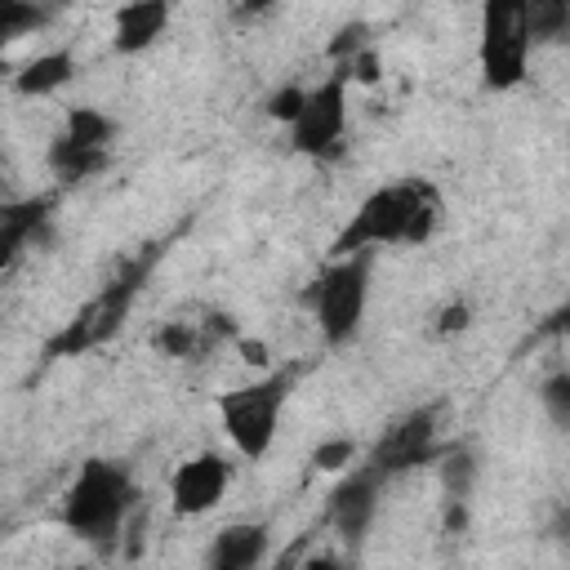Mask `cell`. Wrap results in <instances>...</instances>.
I'll return each instance as SVG.
<instances>
[{
  "label": "cell",
  "instance_id": "7",
  "mask_svg": "<svg viewBox=\"0 0 570 570\" xmlns=\"http://www.w3.org/2000/svg\"><path fill=\"white\" fill-rule=\"evenodd\" d=\"M441 414H445L441 401L414 405L410 414H401L396 423H387V428L379 432V441L365 450L361 463H365L370 472H379L383 481H396V476H405V472H414V468L436 463V459L445 454V445H441Z\"/></svg>",
  "mask_w": 570,
  "mask_h": 570
},
{
  "label": "cell",
  "instance_id": "26",
  "mask_svg": "<svg viewBox=\"0 0 570 570\" xmlns=\"http://www.w3.org/2000/svg\"><path fill=\"white\" fill-rule=\"evenodd\" d=\"M343 71H347L356 85H379V76H383V71H379V53H374V45H365V49H361Z\"/></svg>",
  "mask_w": 570,
  "mask_h": 570
},
{
  "label": "cell",
  "instance_id": "15",
  "mask_svg": "<svg viewBox=\"0 0 570 570\" xmlns=\"http://www.w3.org/2000/svg\"><path fill=\"white\" fill-rule=\"evenodd\" d=\"M49 174L62 183V187H71V183H85V178H94V174H102L107 165H111V147H98V142H80V138H71L67 129H58L53 134V142H49Z\"/></svg>",
  "mask_w": 570,
  "mask_h": 570
},
{
  "label": "cell",
  "instance_id": "5",
  "mask_svg": "<svg viewBox=\"0 0 570 570\" xmlns=\"http://www.w3.org/2000/svg\"><path fill=\"white\" fill-rule=\"evenodd\" d=\"M370 267H374V254L356 249V254L330 258V267L303 289V303L312 307V321L330 347H343L356 338L370 303Z\"/></svg>",
  "mask_w": 570,
  "mask_h": 570
},
{
  "label": "cell",
  "instance_id": "28",
  "mask_svg": "<svg viewBox=\"0 0 570 570\" xmlns=\"http://www.w3.org/2000/svg\"><path fill=\"white\" fill-rule=\"evenodd\" d=\"M236 352H240V361H249V365H258V370L272 361V352H267L263 338H236Z\"/></svg>",
  "mask_w": 570,
  "mask_h": 570
},
{
  "label": "cell",
  "instance_id": "23",
  "mask_svg": "<svg viewBox=\"0 0 570 570\" xmlns=\"http://www.w3.org/2000/svg\"><path fill=\"white\" fill-rule=\"evenodd\" d=\"M303 102H307V89H298V85H281L276 94H267V102H263V111H267V120H281V125H294V116L303 111Z\"/></svg>",
  "mask_w": 570,
  "mask_h": 570
},
{
  "label": "cell",
  "instance_id": "11",
  "mask_svg": "<svg viewBox=\"0 0 570 570\" xmlns=\"http://www.w3.org/2000/svg\"><path fill=\"white\" fill-rule=\"evenodd\" d=\"M232 485V463L218 450H200L187 463H178V472L169 476V503L178 517H205L223 503Z\"/></svg>",
  "mask_w": 570,
  "mask_h": 570
},
{
  "label": "cell",
  "instance_id": "1",
  "mask_svg": "<svg viewBox=\"0 0 570 570\" xmlns=\"http://www.w3.org/2000/svg\"><path fill=\"white\" fill-rule=\"evenodd\" d=\"M441 218H445V200L428 178L383 183L338 227V236L330 240V258H343L356 249H379V245H423L436 236Z\"/></svg>",
  "mask_w": 570,
  "mask_h": 570
},
{
  "label": "cell",
  "instance_id": "6",
  "mask_svg": "<svg viewBox=\"0 0 570 570\" xmlns=\"http://www.w3.org/2000/svg\"><path fill=\"white\" fill-rule=\"evenodd\" d=\"M530 13L525 0H481V36H476V62L481 85L494 94H508L530 71Z\"/></svg>",
  "mask_w": 570,
  "mask_h": 570
},
{
  "label": "cell",
  "instance_id": "16",
  "mask_svg": "<svg viewBox=\"0 0 570 570\" xmlns=\"http://www.w3.org/2000/svg\"><path fill=\"white\" fill-rule=\"evenodd\" d=\"M71 76H76V53L71 49H49V53H36L31 62H22L13 71V94L18 98H49Z\"/></svg>",
  "mask_w": 570,
  "mask_h": 570
},
{
  "label": "cell",
  "instance_id": "9",
  "mask_svg": "<svg viewBox=\"0 0 570 570\" xmlns=\"http://www.w3.org/2000/svg\"><path fill=\"white\" fill-rule=\"evenodd\" d=\"M227 338H240L236 334V321L227 312H218V307H200V316L174 312L169 321H160L156 334H151V347L160 356H169V361H205Z\"/></svg>",
  "mask_w": 570,
  "mask_h": 570
},
{
  "label": "cell",
  "instance_id": "8",
  "mask_svg": "<svg viewBox=\"0 0 570 570\" xmlns=\"http://www.w3.org/2000/svg\"><path fill=\"white\" fill-rule=\"evenodd\" d=\"M347 85H352V76L343 67H334L321 85L307 89V102L289 125V147L298 156L325 160V156H334L343 147V134H347Z\"/></svg>",
  "mask_w": 570,
  "mask_h": 570
},
{
  "label": "cell",
  "instance_id": "29",
  "mask_svg": "<svg viewBox=\"0 0 570 570\" xmlns=\"http://www.w3.org/2000/svg\"><path fill=\"white\" fill-rule=\"evenodd\" d=\"M548 534H552L557 543H566V548H570V499H566V503L552 512V521H548Z\"/></svg>",
  "mask_w": 570,
  "mask_h": 570
},
{
  "label": "cell",
  "instance_id": "10",
  "mask_svg": "<svg viewBox=\"0 0 570 570\" xmlns=\"http://www.w3.org/2000/svg\"><path fill=\"white\" fill-rule=\"evenodd\" d=\"M383 476L379 472H370L365 463H356L334 490H330V503H325V521H330V530L343 539V543H361L365 534H370V525H374V517H379V494H383Z\"/></svg>",
  "mask_w": 570,
  "mask_h": 570
},
{
  "label": "cell",
  "instance_id": "4",
  "mask_svg": "<svg viewBox=\"0 0 570 570\" xmlns=\"http://www.w3.org/2000/svg\"><path fill=\"white\" fill-rule=\"evenodd\" d=\"M303 379V365H285V370H272L245 387H227L218 392L214 410L223 419V432L232 441V450L245 459V463H263L272 441H276V428H281V410L294 392V383Z\"/></svg>",
  "mask_w": 570,
  "mask_h": 570
},
{
  "label": "cell",
  "instance_id": "25",
  "mask_svg": "<svg viewBox=\"0 0 570 570\" xmlns=\"http://www.w3.org/2000/svg\"><path fill=\"white\" fill-rule=\"evenodd\" d=\"M468 325H472V303L454 298V303H445V307L436 312V321H432V334H436V338H454V334H463Z\"/></svg>",
  "mask_w": 570,
  "mask_h": 570
},
{
  "label": "cell",
  "instance_id": "22",
  "mask_svg": "<svg viewBox=\"0 0 570 570\" xmlns=\"http://www.w3.org/2000/svg\"><path fill=\"white\" fill-rule=\"evenodd\" d=\"M352 463H356V441L352 436H325L312 450V468H321V472H343Z\"/></svg>",
  "mask_w": 570,
  "mask_h": 570
},
{
  "label": "cell",
  "instance_id": "19",
  "mask_svg": "<svg viewBox=\"0 0 570 570\" xmlns=\"http://www.w3.org/2000/svg\"><path fill=\"white\" fill-rule=\"evenodd\" d=\"M525 13H530L534 45L570 40V0H525Z\"/></svg>",
  "mask_w": 570,
  "mask_h": 570
},
{
  "label": "cell",
  "instance_id": "18",
  "mask_svg": "<svg viewBox=\"0 0 570 570\" xmlns=\"http://www.w3.org/2000/svg\"><path fill=\"white\" fill-rule=\"evenodd\" d=\"M436 468H441L445 499H472V485H476L481 463H476V454L468 445H445V454L436 459Z\"/></svg>",
  "mask_w": 570,
  "mask_h": 570
},
{
  "label": "cell",
  "instance_id": "12",
  "mask_svg": "<svg viewBox=\"0 0 570 570\" xmlns=\"http://www.w3.org/2000/svg\"><path fill=\"white\" fill-rule=\"evenodd\" d=\"M169 27V0H125L111 13V49L134 58L151 49Z\"/></svg>",
  "mask_w": 570,
  "mask_h": 570
},
{
  "label": "cell",
  "instance_id": "30",
  "mask_svg": "<svg viewBox=\"0 0 570 570\" xmlns=\"http://www.w3.org/2000/svg\"><path fill=\"white\" fill-rule=\"evenodd\" d=\"M272 4L276 0H236V13L240 18H263V13H272Z\"/></svg>",
  "mask_w": 570,
  "mask_h": 570
},
{
  "label": "cell",
  "instance_id": "2",
  "mask_svg": "<svg viewBox=\"0 0 570 570\" xmlns=\"http://www.w3.org/2000/svg\"><path fill=\"white\" fill-rule=\"evenodd\" d=\"M160 245H142V249H134L102 285H98V294L89 298V303H80L76 307V316L45 343V361H67V356H85V352H94V347H102V343H111L120 330H125V321H129V312H134V303H138V294L147 289V281H151V272H156V263H160Z\"/></svg>",
  "mask_w": 570,
  "mask_h": 570
},
{
  "label": "cell",
  "instance_id": "24",
  "mask_svg": "<svg viewBox=\"0 0 570 570\" xmlns=\"http://www.w3.org/2000/svg\"><path fill=\"white\" fill-rule=\"evenodd\" d=\"M365 45H370V40H365V22H347V27H338V36L330 40V49H325V53H330L338 67H347Z\"/></svg>",
  "mask_w": 570,
  "mask_h": 570
},
{
  "label": "cell",
  "instance_id": "3",
  "mask_svg": "<svg viewBox=\"0 0 570 570\" xmlns=\"http://www.w3.org/2000/svg\"><path fill=\"white\" fill-rule=\"evenodd\" d=\"M134 503H138V485H134L129 468L116 463V459H98L94 454L71 476V485L62 494V508H58V521L80 543L111 548L125 534V521H129Z\"/></svg>",
  "mask_w": 570,
  "mask_h": 570
},
{
  "label": "cell",
  "instance_id": "17",
  "mask_svg": "<svg viewBox=\"0 0 570 570\" xmlns=\"http://www.w3.org/2000/svg\"><path fill=\"white\" fill-rule=\"evenodd\" d=\"M53 13H58V4H49V0H0V40L13 45L27 31L49 27Z\"/></svg>",
  "mask_w": 570,
  "mask_h": 570
},
{
  "label": "cell",
  "instance_id": "21",
  "mask_svg": "<svg viewBox=\"0 0 570 570\" xmlns=\"http://www.w3.org/2000/svg\"><path fill=\"white\" fill-rule=\"evenodd\" d=\"M539 405L561 432H570V370H557L539 383Z\"/></svg>",
  "mask_w": 570,
  "mask_h": 570
},
{
  "label": "cell",
  "instance_id": "27",
  "mask_svg": "<svg viewBox=\"0 0 570 570\" xmlns=\"http://www.w3.org/2000/svg\"><path fill=\"white\" fill-rule=\"evenodd\" d=\"M539 334L543 338H570V298L561 307H552L543 321H539Z\"/></svg>",
  "mask_w": 570,
  "mask_h": 570
},
{
  "label": "cell",
  "instance_id": "20",
  "mask_svg": "<svg viewBox=\"0 0 570 570\" xmlns=\"http://www.w3.org/2000/svg\"><path fill=\"white\" fill-rule=\"evenodd\" d=\"M62 129L71 138H80V142H98V147H111L116 142V120L107 111H98V107H71L67 120H62Z\"/></svg>",
  "mask_w": 570,
  "mask_h": 570
},
{
  "label": "cell",
  "instance_id": "14",
  "mask_svg": "<svg viewBox=\"0 0 570 570\" xmlns=\"http://www.w3.org/2000/svg\"><path fill=\"white\" fill-rule=\"evenodd\" d=\"M267 543H272L267 521H232L214 534L205 561L214 570H249V566L267 561Z\"/></svg>",
  "mask_w": 570,
  "mask_h": 570
},
{
  "label": "cell",
  "instance_id": "13",
  "mask_svg": "<svg viewBox=\"0 0 570 570\" xmlns=\"http://www.w3.org/2000/svg\"><path fill=\"white\" fill-rule=\"evenodd\" d=\"M49 214H53V196H27V200H9V205L0 209V267H4V272H9V267L22 258V249L45 232Z\"/></svg>",
  "mask_w": 570,
  "mask_h": 570
}]
</instances>
